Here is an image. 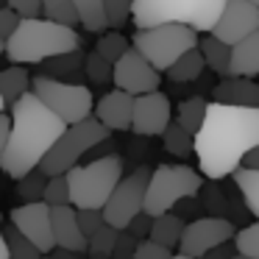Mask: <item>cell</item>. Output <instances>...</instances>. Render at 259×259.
<instances>
[{"instance_id":"83f0119b","label":"cell","mask_w":259,"mask_h":259,"mask_svg":"<svg viewBox=\"0 0 259 259\" xmlns=\"http://www.w3.org/2000/svg\"><path fill=\"white\" fill-rule=\"evenodd\" d=\"M162 142H164V151L173 153V156H179V159H187L190 153H195V137H192L190 131L181 128L176 120H173V125L164 131Z\"/></svg>"},{"instance_id":"8fae6325","label":"cell","mask_w":259,"mask_h":259,"mask_svg":"<svg viewBox=\"0 0 259 259\" xmlns=\"http://www.w3.org/2000/svg\"><path fill=\"white\" fill-rule=\"evenodd\" d=\"M234 223L226 218H218V214H209V218H198L192 223H187L184 237H181L179 253L192 259H203L206 253H212L214 248L226 245V242H234L237 237Z\"/></svg>"},{"instance_id":"f907efd6","label":"cell","mask_w":259,"mask_h":259,"mask_svg":"<svg viewBox=\"0 0 259 259\" xmlns=\"http://www.w3.org/2000/svg\"><path fill=\"white\" fill-rule=\"evenodd\" d=\"M234 259H248V256H240V253H237V256H234Z\"/></svg>"},{"instance_id":"d6a6232c","label":"cell","mask_w":259,"mask_h":259,"mask_svg":"<svg viewBox=\"0 0 259 259\" xmlns=\"http://www.w3.org/2000/svg\"><path fill=\"white\" fill-rule=\"evenodd\" d=\"M87 56L81 51L67 53V56H56L51 62H45V73L42 75H51V78H59V75H75L81 67H84Z\"/></svg>"},{"instance_id":"7bdbcfd3","label":"cell","mask_w":259,"mask_h":259,"mask_svg":"<svg viewBox=\"0 0 259 259\" xmlns=\"http://www.w3.org/2000/svg\"><path fill=\"white\" fill-rule=\"evenodd\" d=\"M151 229H153V218L142 212L140 218H134V223H131L125 231H128V234L134 237V240H140V242H142V240H148V237H151Z\"/></svg>"},{"instance_id":"ba28073f","label":"cell","mask_w":259,"mask_h":259,"mask_svg":"<svg viewBox=\"0 0 259 259\" xmlns=\"http://www.w3.org/2000/svg\"><path fill=\"white\" fill-rule=\"evenodd\" d=\"M109 134H112V131H109L98 117H90V120H84V123H78V125H70V128L64 131L62 140L53 145V151L45 156V162H42L39 170L48 176V179L67 176L70 170L78 167V162L84 159V153H90L92 148L103 145V142L109 140Z\"/></svg>"},{"instance_id":"60d3db41","label":"cell","mask_w":259,"mask_h":259,"mask_svg":"<svg viewBox=\"0 0 259 259\" xmlns=\"http://www.w3.org/2000/svg\"><path fill=\"white\" fill-rule=\"evenodd\" d=\"M6 6L14 9L23 20H31V17H42V0H6Z\"/></svg>"},{"instance_id":"603a6c76","label":"cell","mask_w":259,"mask_h":259,"mask_svg":"<svg viewBox=\"0 0 259 259\" xmlns=\"http://www.w3.org/2000/svg\"><path fill=\"white\" fill-rule=\"evenodd\" d=\"M206 112H209V103L203 101L201 95L187 98V101H181V103H179V109H176V123H179L184 131H190V134L195 137L198 131L203 128Z\"/></svg>"},{"instance_id":"8d00e7d4","label":"cell","mask_w":259,"mask_h":259,"mask_svg":"<svg viewBox=\"0 0 259 259\" xmlns=\"http://www.w3.org/2000/svg\"><path fill=\"white\" fill-rule=\"evenodd\" d=\"M106 3V17H109V28L120 31L125 23L131 20L134 12V0H103Z\"/></svg>"},{"instance_id":"30bf717a","label":"cell","mask_w":259,"mask_h":259,"mask_svg":"<svg viewBox=\"0 0 259 259\" xmlns=\"http://www.w3.org/2000/svg\"><path fill=\"white\" fill-rule=\"evenodd\" d=\"M151 176H153V170L145 167V164H140L134 173H128L120 181V187L114 190V195L109 198L106 209H103V218H106V223L112 226V229L125 231L134 223V218H140V214L145 212V198H148Z\"/></svg>"},{"instance_id":"d590c367","label":"cell","mask_w":259,"mask_h":259,"mask_svg":"<svg viewBox=\"0 0 259 259\" xmlns=\"http://www.w3.org/2000/svg\"><path fill=\"white\" fill-rule=\"evenodd\" d=\"M234 245H237V253L240 256H248V259H259V220L245 229L237 231L234 237Z\"/></svg>"},{"instance_id":"f35d334b","label":"cell","mask_w":259,"mask_h":259,"mask_svg":"<svg viewBox=\"0 0 259 259\" xmlns=\"http://www.w3.org/2000/svg\"><path fill=\"white\" fill-rule=\"evenodd\" d=\"M20 25H23V17H20L14 9H9V6L0 9V39H3V45H6L14 34H17Z\"/></svg>"},{"instance_id":"bcb514c9","label":"cell","mask_w":259,"mask_h":259,"mask_svg":"<svg viewBox=\"0 0 259 259\" xmlns=\"http://www.w3.org/2000/svg\"><path fill=\"white\" fill-rule=\"evenodd\" d=\"M242 167H245V170H256V173H259V145H256V148H253V151L245 156Z\"/></svg>"},{"instance_id":"4dcf8cb0","label":"cell","mask_w":259,"mask_h":259,"mask_svg":"<svg viewBox=\"0 0 259 259\" xmlns=\"http://www.w3.org/2000/svg\"><path fill=\"white\" fill-rule=\"evenodd\" d=\"M95 51L101 53L106 62H112V64H117L120 59L125 56V53L131 51V45H128V39H125L120 31H109V34H103L101 39H98V45H95Z\"/></svg>"},{"instance_id":"3957f363","label":"cell","mask_w":259,"mask_h":259,"mask_svg":"<svg viewBox=\"0 0 259 259\" xmlns=\"http://www.w3.org/2000/svg\"><path fill=\"white\" fill-rule=\"evenodd\" d=\"M6 59L12 64H45L56 56H67V53L81 51V36L75 28L62 23H53L48 17H31L23 20L17 34L3 45Z\"/></svg>"},{"instance_id":"e575fe53","label":"cell","mask_w":259,"mask_h":259,"mask_svg":"<svg viewBox=\"0 0 259 259\" xmlns=\"http://www.w3.org/2000/svg\"><path fill=\"white\" fill-rule=\"evenodd\" d=\"M45 203H48L51 209H59V206H73V195H70V181H67V176H56V179L48 181Z\"/></svg>"},{"instance_id":"cb8c5ba5","label":"cell","mask_w":259,"mask_h":259,"mask_svg":"<svg viewBox=\"0 0 259 259\" xmlns=\"http://www.w3.org/2000/svg\"><path fill=\"white\" fill-rule=\"evenodd\" d=\"M203 70H206V59H203L201 48H195V51H190L187 56H181L179 62L167 70V78L173 81V84H190V81L201 78Z\"/></svg>"},{"instance_id":"277c9868","label":"cell","mask_w":259,"mask_h":259,"mask_svg":"<svg viewBox=\"0 0 259 259\" xmlns=\"http://www.w3.org/2000/svg\"><path fill=\"white\" fill-rule=\"evenodd\" d=\"M229 0H134L137 31L156 28V25H187L198 34H212L220 23Z\"/></svg>"},{"instance_id":"7a4b0ae2","label":"cell","mask_w":259,"mask_h":259,"mask_svg":"<svg viewBox=\"0 0 259 259\" xmlns=\"http://www.w3.org/2000/svg\"><path fill=\"white\" fill-rule=\"evenodd\" d=\"M12 140L0 151V164L14 181L25 179L28 173L42 167L45 156L53 151L64 131L70 128L62 117L51 112L34 92L20 98L12 112Z\"/></svg>"},{"instance_id":"ee69618b","label":"cell","mask_w":259,"mask_h":259,"mask_svg":"<svg viewBox=\"0 0 259 259\" xmlns=\"http://www.w3.org/2000/svg\"><path fill=\"white\" fill-rule=\"evenodd\" d=\"M12 114L9 112H3L0 114V151H3V148H6V142L12 140Z\"/></svg>"},{"instance_id":"b9f144b4","label":"cell","mask_w":259,"mask_h":259,"mask_svg":"<svg viewBox=\"0 0 259 259\" xmlns=\"http://www.w3.org/2000/svg\"><path fill=\"white\" fill-rule=\"evenodd\" d=\"M137 248H140V240H134L128 231H120L117 248H114V259H137Z\"/></svg>"},{"instance_id":"ab89813d","label":"cell","mask_w":259,"mask_h":259,"mask_svg":"<svg viewBox=\"0 0 259 259\" xmlns=\"http://www.w3.org/2000/svg\"><path fill=\"white\" fill-rule=\"evenodd\" d=\"M176 253L164 245H156L153 240H142L137 248V259H173Z\"/></svg>"},{"instance_id":"5b68a950","label":"cell","mask_w":259,"mask_h":259,"mask_svg":"<svg viewBox=\"0 0 259 259\" xmlns=\"http://www.w3.org/2000/svg\"><path fill=\"white\" fill-rule=\"evenodd\" d=\"M123 156H98L90 164H78L67 173L70 195L75 209H106L109 198L123 181Z\"/></svg>"},{"instance_id":"7c38bea8","label":"cell","mask_w":259,"mask_h":259,"mask_svg":"<svg viewBox=\"0 0 259 259\" xmlns=\"http://www.w3.org/2000/svg\"><path fill=\"white\" fill-rule=\"evenodd\" d=\"M53 209L45 201L39 203H23V206H14L9 212V223L17 226L36 248H39L45 256H51L56 251V237H53Z\"/></svg>"},{"instance_id":"f1b7e54d","label":"cell","mask_w":259,"mask_h":259,"mask_svg":"<svg viewBox=\"0 0 259 259\" xmlns=\"http://www.w3.org/2000/svg\"><path fill=\"white\" fill-rule=\"evenodd\" d=\"M48 181L51 179H48L42 170H34V173H28L25 179L17 181L14 192H17V198H23V203H39V201H45Z\"/></svg>"},{"instance_id":"ffe728a7","label":"cell","mask_w":259,"mask_h":259,"mask_svg":"<svg viewBox=\"0 0 259 259\" xmlns=\"http://www.w3.org/2000/svg\"><path fill=\"white\" fill-rule=\"evenodd\" d=\"M259 75V31L231 48V78Z\"/></svg>"},{"instance_id":"836d02e7","label":"cell","mask_w":259,"mask_h":259,"mask_svg":"<svg viewBox=\"0 0 259 259\" xmlns=\"http://www.w3.org/2000/svg\"><path fill=\"white\" fill-rule=\"evenodd\" d=\"M42 12H45L48 20L62 23V25H70V28H73L75 23H81L78 14H75L73 0H42Z\"/></svg>"},{"instance_id":"d6986e66","label":"cell","mask_w":259,"mask_h":259,"mask_svg":"<svg viewBox=\"0 0 259 259\" xmlns=\"http://www.w3.org/2000/svg\"><path fill=\"white\" fill-rule=\"evenodd\" d=\"M31 87H34V78L28 75V70L20 67V64H9L0 73V103H3V112H12L14 103L31 92Z\"/></svg>"},{"instance_id":"7dc6e473","label":"cell","mask_w":259,"mask_h":259,"mask_svg":"<svg viewBox=\"0 0 259 259\" xmlns=\"http://www.w3.org/2000/svg\"><path fill=\"white\" fill-rule=\"evenodd\" d=\"M53 259H87L84 253H75V251H64V248H56V251L51 253Z\"/></svg>"},{"instance_id":"7402d4cb","label":"cell","mask_w":259,"mask_h":259,"mask_svg":"<svg viewBox=\"0 0 259 259\" xmlns=\"http://www.w3.org/2000/svg\"><path fill=\"white\" fill-rule=\"evenodd\" d=\"M198 48H201L203 59H206V67L212 70V73L229 78L231 75V48L226 45V42H220L214 34H206Z\"/></svg>"},{"instance_id":"9c48e42d","label":"cell","mask_w":259,"mask_h":259,"mask_svg":"<svg viewBox=\"0 0 259 259\" xmlns=\"http://www.w3.org/2000/svg\"><path fill=\"white\" fill-rule=\"evenodd\" d=\"M31 92L67 125H78L84 120L95 117V98H92L90 87L84 84L59 81L51 75H34Z\"/></svg>"},{"instance_id":"4fadbf2b","label":"cell","mask_w":259,"mask_h":259,"mask_svg":"<svg viewBox=\"0 0 259 259\" xmlns=\"http://www.w3.org/2000/svg\"><path fill=\"white\" fill-rule=\"evenodd\" d=\"M159 84H162L159 70L134 48L114 64V90H123L128 95L140 98V95L159 92Z\"/></svg>"},{"instance_id":"816d5d0a","label":"cell","mask_w":259,"mask_h":259,"mask_svg":"<svg viewBox=\"0 0 259 259\" xmlns=\"http://www.w3.org/2000/svg\"><path fill=\"white\" fill-rule=\"evenodd\" d=\"M42 259H53V256H42Z\"/></svg>"},{"instance_id":"9a60e30c","label":"cell","mask_w":259,"mask_h":259,"mask_svg":"<svg viewBox=\"0 0 259 259\" xmlns=\"http://www.w3.org/2000/svg\"><path fill=\"white\" fill-rule=\"evenodd\" d=\"M173 125V106L164 92L140 95L134 106V125L131 131L140 137H164V131Z\"/></svg>"},{"instance_id":"c3c4849f","label":"cell","mask_w":259,"mask_h":259,"mask_svg":"<svg viewBox=\"0 0 259 259\" xmlns=\"http://www.w3.org/2000/svg\"><path fill=\"white\" fill-rule=\"evenodd\" d=\"M173 259H192V256H184V253H176Z\"/></svg>"},{"instance_id":"ac0fdd59","label":"cell","mask_w":259,"mask_h":259,"mask_svg":"<svg viewBox=\"0 0 259 259\" xmlns=\"http://www.w3.org/2000/svg\"><path fill=\"white\" fill-rule=\"evenodd\" d=\"M212 98L226 106H240V109H259V84L253 78H223L214 84Z\"/></svg>"},{"instance_id":"2e32d148","label":"cell","mask_w":259,"mask_h":259,"mask_svg":"<svg viewBox=\"0 0 259 259\" xmlns=\"http://www.w3.org/2000/svg\"><path fill=\"white\" fill-rule=\"evenodd\" d=\"M134 106L137 98L123 90H112L95 103V117L109 131H128L134 125Z\"/></svg>"},{"instance_id":"52a82bcc","label":"cell","mask_w":259,"mask_h":259,"mask_svg":"<svg viewBox=\"0 0 259 259\" xmlns=\"http://www.w3.org/2000/svg\"><path fill=\"white\" fill-rule=\"evenodd\" d=\"M201 45L198 31L187 28V25H156V28L137 31L131 36V48L140 51L159 73H167L181 56Z\"/></svg>"},{"instance_id":"f6af8a7d","label":"cell","mask_w":259,"mask_h":259,"mask_svg":"<svg viewBox=\"0 0 259 259\" xmlns=\"http://www.w3.org/2000/svg\"><path fill=\"white\" fill-rule=\"evenodd\" d=\"M234 256H237V245L234 242H226V245L214 248L212 253H206L203 259H234Z\"/></svg>"},{"instance_id":"484cf974","label":"cell","mask_w":259,"mask_h":259,"mask_svg":"<svg viewBox=\"0 0 259 259\" xmlns=\"http://www.w3.org/2000/svg\"><path fill=\"white\" fill-rule=\"evenodd\" d=\"M3 242H6L12 259H42V256H45V253H42L39 248H36L34 242H31L28 237H25L17 226H12V223L3 229Z\"/></svg>"},{"instance_id":"74e56055","label":"cell","mask_w":259,"mask_h":259,"mask_svg":"<svg viewBox=\"0 0 259 259\" xmlns=\"http://www.w3.org/2000/svg\"><path fill=\"white\" fill-rule=\"evenodd\" d=\"M78 223H81V231L87 234V240L98 234L101 229H106V218H103V209H78Z\"/></svg>"},{"instance_id":"e0dca14e","label":"cell","mask_w":259,"mask_h":259,"mask_svg":"<svg viewBox=\"0 0 259 259\" xmlns=\"http://www.w3.org/2000/svg\"><path fill=\"white\" fill-rule=\"evenodd\" d=\"M53 218V237H56V248H64V251H75L84 253L90 251V240L81 231L78 223V209L75 206H59L51 212Z\"/></svg>"},{"instance_id":"1f68e13d","label":"cell","mask_w":259,"mask_h":259,"mask_svg":"<svg viewBox=\"0 0 259 259\" xmlns=\"http://www.w3.org/2000/svg\"><path fill=\"white\" fill-rule=\"evenodd\" d=\"M84 75L92 84H109V81H114V64L106 62L98 51H90L84 62Z\"/></svg>"},{"instance_id":"4316f807","label":"cell","mask_w":259,"mask_h":259,"mask_svg":"<svg viewBox=\"0 0 259 259\" xmlns=\"http://www.w3.org/2000/svg\"><path fill=\"white\" fill-rule=\"evenodd\" d=\"M231 179H234V184H237V190H240L242 201H245L248 212L259 220V173H256V170L240 167Z\"/></svg>"},{"instance_id":"5bb4252c","label":"cell","mask_w":259,"mask_h":259,"mask_svg":"<svg viewBox=\"0 0 259 259\" xmlns=\"http://www.w3.org/2000/svg\"><path fill=\"white\" fill-rule=\"evenodd\" d=\"M256 31H259V6H253L248 0H229V6H226L223 17L214 25L212 34L229 48H234Z\"/></svg>"},{"instance_id":"6da1fadb","label":"cell","mask_w":259,"mask_h":259,"mask_svg":"<svg viewBox=\"0 0 259 259\" xmlns=\"http://www.w3.org/2000/svg\"><path fill=\"white\" fill-rule=\"evenodd\" d=\"M259 145V109H240L212 101L203 128L195 134L198 167L218 181L234 176L245 156Z\"/></svg>"},{"instance_id":"44dd1931","label":"cell","mask_w":259,"mask_h":259,"mask_svg":"<svg viewBox=\"0 0 259 259\" xmlns=\"http://www.w3.org/2000/svg\"><path fill=\"white\" fill-rule=\"evenodd\" d=\"M184 220L179 218V214L167 212L162 214V218H153V229H151V237L148 240H153L156 245H164V248H179L181 245V237H184Z\"/></svg>"},{"instance_id":"f546056e","label":"cell","mask_w":259,"mask_h":259,"mask_svg":"<svg viewBox=\"0 0 259 259\" xmlns=\"http://www.w3.org/2000/svg\"><path fill=\"white\" fill-rule=\"evenodd\" d=\"M120 231L106 226L101 229L95 237L90 240V251H87V259H114V248H117Z\"/></svg>"},{"instance_id":"681fc988","label":"cell","mask_w":259,"mask_h":259,"mask_svg":"<svg viewBox=\"0 0 259 259\" xmlns=\"http://www.w3.org/2000/svg\"><path fill=\"white\" fill-rule=\"evenodd\" d=\"M248 3H253V6H259V0H248Z\"/></svg>"},{"instance_id":"8992f818","label":"cell","mask_w":259,"mask_h":259,"mask_svg":"<svg viewBox=\"0 0 259 259\" xmlns=\"http://www.w3.org/2000/svg\"><path fill=\"white\" fill-rule=\"evenodd\" d=\"M201 187V173L192 170L190 164H159L151 176V184H148L145 214L162 218V214L173 212V206H179L181 201L195 198Z\"/></svg>"},{"instance_id":"d4e9b609","label":"cell","mask_w":259,"mask_h":259,"mask_svg":"<svg viewBox=\"0 0 259 259\" xmlns=\"http://www.w3.org/2000/svg\"><path fill=\"white\" fill-rule=\"evenodd\" d=\"M75 14H78L81 25L92 34H103L109 28V17H106V3L103 0H73Z\"/></svg>"}]
</instances>
